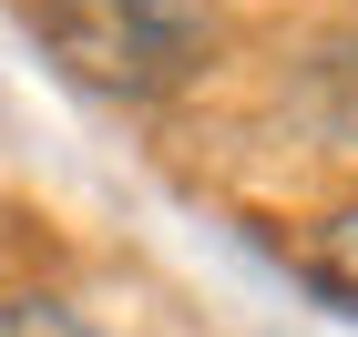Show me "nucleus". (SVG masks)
<instances>
[{"mask_svg":"<svg viewBox=\"0 0 358 337\" xmlns=\"http://www.w3.org/2000/svg\"><path fill=\"white\" fill-rule=\"evenodd\" d=\"M31 21L52 61L103 103H164L215 61V31L194 0H41Z\"/></svg>","mask_w":358,"mask_h":337,"instance_id":"1","label":"nucleus"},{"mask_svg":"<svg viewBox=\"0 0 358 337\" xmlns=\"http://www.w3.org/2000/svg\"><path fill=\"white\" fill-rule=\"evenodd\" d=\"M0 337H92V327H83L72 297H52V286H10V297H0Z\"/></svg>","mask_w":358,"mask_h":337,"instance_id":"3","label":"nucleus"},{"mask_svg":"<svg viewBox=\"0 0 358 337\" xmlns=\"http://www.w3.org/2000/svg\"><path fill=\"white\" fill-rule=\"evenodd\" d=\"M297 266H307V286H317L328 307H348V317H358V204H338V215L307 225Z\"/></svg>","mask_w":358,"mask_h":337,"instance_id":"2","label":"nucleus"}]
</instances>
